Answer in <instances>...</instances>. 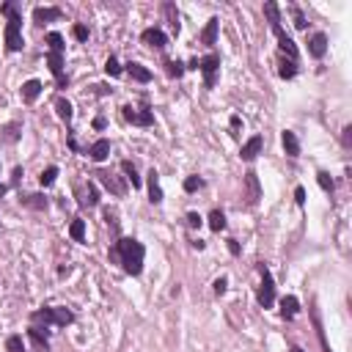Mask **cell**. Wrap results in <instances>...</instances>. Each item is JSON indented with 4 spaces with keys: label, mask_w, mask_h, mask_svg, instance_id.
Returning <instances> with one entry per match:
<instances>
[{
    "label": "cell",
    "mask_w": 352,
    "mask_h": 352,
    "mask_svg": "<svg viewBox=\"0 0 352 352\" xmlns=\"http://www.w3.org/2000/svg\"><path fill=\"white\" fill-rule=\"evenodd\" d=\"M143 245L138 242V239H132V237H124V239H118V242L110 248V259H116V261H121V267H124V273H130V275H140V270H143Z\"/></svg>",
    "instance_id": "obj_1"
},
{
    "label": "cell",
    "mask_w": 352,
    "mask_h": 352,
    "mask_svg": "<svg viewBox=\"0 0 352 352\" xmlns=\"http://www.w3.org/2000/svg\"><path fill=\"white\" fill-rule=\"evenodd\" d=\"M30 322H33V327H42V330H47L50 325L66 327L69 322H75V314L69 308H39V311H33Z\"/></svg>",
    "instance_id": "obj_2"
},
{
    "label": "cell",
    "mask_w": 352,
    "mask_h": 352,
    "mask_svg": "<svg viewBox=\"0 0 352 352\" xmlns=\"http://www.w3.org/2000/svg\"><path fill=\"white\" fill-rule=\"evenodd\" d=\"M259 273H261V289H259V303L261 308H270L275 303V284H273V275H270V270L259 264Z\"/></svg>",
    "instance_id": "obj_3"
},
{
    "label": "cell",
    "mask_w": 352,
    "mask_h": 352,
    "mask_svg": "<svg viewBox=\"0 0 352 352\" xmlns=\"http://www.w3.org/2000/svg\"><path fill=\"white\" fill-rule=\"evenodd\" d=\"M218 66H220V55H206V58H201L198 61V69L204 72V80H206V85H215V72H218Z\"/></svg>",
    "instance_id": "obj_4"
},
{
    "label": "cell",
    "mask_w": 352,
    "mask_h": 352,
    "mask_svg": "<svg viewBox=\"0 0 352 352\" xmlns=\"http://www.w3.org/2000/svg\"><path fill=\"white\" fill-rule=\"evenodd\" d=\"M6 44H9L11 52H20L25 42H22V33H20V22H9L6 25Z\"/></svg>",
    "instance_id": "obj_5"
},
{
    "label": "cell",
    "mask_w": 352,
    "mask_h": 352,
    "mask_svg": "<svg viewBox=\"0 0 352 352\" xmlns=\"http://www.w3.org/2000/svg\"><path fill=\"white\" fill-rule=\"evenodd\" d=\"M140 39H143V42H146L149 47H154V50H163V47L168 44V39H165V33H163L160 28H146Z\"/></svg>",
    "instance_id": "obj_6"
},
{
    "label": "cell",
    "mask_w": 352,
    "mask_h": 352,
    "mask_svg": "<svg viewBox=\"0 0 352 352\" xmlns=\"http://www.w3.org/2000/svg\"><path fill=\"white\" fill-rule=\"evenodd\" d=\"M245 187H248V204H256L261 198V187H259V176L253 171L245 173Z\"/></svg>",
    "instance_id": "obj_7"
},
{
    "label": "cell",
    "mask_w": 352,
    "mask_h": 352,
    "mask_svg": "<svg viewBox=\"0 0 352 352\" xmlns=\"http://www.w3.org/2000/svg\"><path fill=\"white\" fill-rule=\"evenodd\" d=\"M308 52L314 55V58H322V55L327 52V36H325V33H314V36H311Z\"/></svg>",
    "instance_id": "obj_8"
},
{
    "label": "cell",
    "mask_w": 352,
    "mask_h": 352,
    "mask_svg": "<svg viewBox=\"0 0 352 352\" xmlns=\"http://www.w3.org/2000/svg\"><path fill=\"white\" fill-rule=\"evenodd\" d=\"M259 151H261V135H253V138H251V140H248L245 146H242V151H239V157H242L245 163H251V160H253L256 154H259Z\"/></svg>",
    "instance_id": "obj_9"
},
{
    "label": "cell",
    "mask_w": 352,
    "mask_h": 352,
    "mask_svg": "<svg viewBox=\"0 0 352 352\" xmlns=\"http://www.w3.org/2000/svg\"><path fill=\"white\" fill-rule=\"evenodd\" d=\"M264 14H267V20H270V28H273V33H284V28H281V14H278V6L275 3H264Z\"/></svg>",
    "instance_id": "obj_10"
},
{
    "label": "cell",
    "mask_w": 352,
    "mask_h": 352,
    "mask_svg": "<svg viewBox=\"0 0 352 352\" xmlns=\"http://www.w3.org/2000/svg\"><path fill=\"white\" fill-rule=\"evenodd\" d=\"M149 198H151V204L163 201V187H160V176H157L154 168L149 171Z\"/></svg>",
    "instance_id": "obj_11"
},
{
    "label": "cell",
    "mask_w": 352,
    "mask_h": 352,
    "mask_svg": "<svg viewBox=\"0 0 352 352\" xmlns=\"http://www.w3.org/2000/svg\"><path fill=\"white\" fill-rule=\"evenodd\" d=\"M63 11L61 9H44V6H39V9L33 11V20L39 22V25H44V22H52V20H61Z\"/></svg>",
    "instance_id": "obj_12"
},
{
    "label": "cell",
    "mask_w": 352,
    "mask_h": 352,
    "mask_svg": "<svg viewBox=\"0 0 352 352\" xmlns=\"http://www.w3.org/2000/svg\"><path fill=\"white\" fill-rule=\"evenodd\" d=\"M97 176H99V179H102V185H105V187H108L113 196H124V185L116 179L113 173H108V171H99Z\"/></svg>",
    "instance_id": "obj_13"
},
{
    "label": "cell",
    "mask_w": 352,
    "mask_h": 352,
    "mask_svg": "<svg viewBox=\"0 0 352 352\" xmlns=\"http://www.w3.org/2000/svg\"><path fill=\"white\" fill-rule=\"evenodd\" d=\"M88 154H91V160H97V163H102L108 154H110V140L99 138L97 143H91V149H88Z\"/></svg>",
    "instance_id": "obj_14"
},
{
    "label": "cell",
    "mask_w": 352,
    "mask_h": 352,
    "mask_svg": "<svg viewBox=\"0 0 352 352\" xmlns=\"http://www.w3.org/2000/svg\"><path fill=\"white\" fill-rule=\"evenodd\" d=\"M281 140H284V149H286V154H289V157H297L300 154V140H297V135H294V132L286 130L281 135Z\"/></svg>",
    "instance_id": "obj_15"
},
{
    "label": "cell",
    "mask_w": 352,
    "mask_h": 352,
    "mask_svg": "<svg viewBox=\"0 0 352 352\" xmlns=\"http://www.w3.org/2000/svg\"><path fill=\"white\" fill-rule=\"evenodd\" d=\"M127 72H130V77L138 80V83H149L151 80V72L146 66H140V63H127Z\"/></svg>",
    "instance_id": "obj_16"
},
{
    "label": "cell",
    "mask_w": 352,
    "mask_h": 352,
    "mask_svg": "<svg viewBox=\"0 0 352 352\" xmlns=\"http://www.w3.org/2000/svg\"><path fill=\"white\" fill-rule=\"evenodd\" d=\"M297 311H300L297 297H292V294H289V297L281 300V316H284V319H292L294 314H297Z\"/></svg>",
    "instance_id": "obj_17"
},
{
    "label": "cell",
    "mask_w": 352,
    "mask_h": 352,
    "mask_svg": "<svg viewBox=\"0 0 352 352\" xmlns=\"http://www.w3.org/2000/svg\"><path fill=\"white\" fill-rule=\"evenodd\" d=\"M39 94H42V83H39V80H28V83L22 85V99L25 102H33Z\"/></svg>",
    "instance_id": "obj_18"
},
{
    "label": "cell",
    "mask_w": 352,
    "mask_h": 352,
    "mask_svg": "<svg viewBox=\"0 0 352 352\" xmlns=\"http://www.w3.org/2000/svg\"><path fill=\"white\" fill-rule=\"evenodd\" d=\"M47 63H50V72L58 80H63V55L61 52H50L47 55Z\"/></svg>",
    "instance_id": "obj_19"
},
{
    "label": "cell",
    "mask_w": 352,
    "mask_h": 352,
    "mask_svg": "<svg viewBox=\"0 0 352 352\" xmlns=\"http://www.w3.org/2000/svg\"><path fill=\"white\" fill-rule=\"evenodd\" d=\"M163 14H165V20H168V25L173 28V33H179V14H176V6L173 3H165L163 6Z\"/></svg>",
    "instance_id": "obj_20"
},
{
    "label": "cell",
    "mask_w": 352,
    "mask_h": 352,
    "mask_svg": "<svg viewBox=\"0 0 352 352\" xmlns=\"http://www.w3.org/2000/svg\"><path fill=\"white\" fill-rule=\"evenodd\" d=\"M218 25H220L218 20H209V22H206V28H204V33H201V42H204V44H215V39H218Z\"/></svg>",
    "instance_id": "obj_21"
},
{
    "label": "cell",
    "mask_w": 352,
    "mask_h": 352,
    "mask_svg": "<svg viewBox=\"0 0 352 352\" xmlns=\"http://www.w3.org/2000/svg\"><path fill=\"white\" fill-rule=\"evenodd\" d=\"M278 44H281V50L289 55V61L297 58V47H294V42H292V39L286 36V33H278Z\"/></svg>",
    "instance_id": "obj_22"
},
{
    "label": "cell",
    "mask_w": 352,
    "mask_h": 352,
    "mask_svg": "<svg viewBox=\"0 0 352 352\" xmlns=\"http://www.w3.org/2000/svg\"><path fill=\"white\" fill-rule=\"evenodd\" d=\"M121 171L127 173V179L132 182V187H140V176H138V171H135V165L130 163V160H124V163H121Z\"/></svg>",
    "instance_id": "obj_23"
},
{
    "label": "cell",
    "mask_w": 352,
    "mask_h": 352,
    "mask_svg": "<svg viewBox=\"0 0 352 352\" xmlns=\"http://www.w3.org/2000/svg\"><path fill=\"white\" fill-rule=\"evenodd\" d=\"M83 193H85V198H83V206H97V204H99V193H97V187H94L91 182L85 185Z\"/></svg>",
    "instance_id": "obj_24"
},
{
    "label": "cell",
    "mask_w": 352,
    "mask_h": 352,
    "mask_svg": "<svg viewBox=\"0 0 352 352\" xmlns=\"http://www.w3.org/2000/svg\"><path fill=\"white\" fill-rule=\"evenodd\" d=\"M22 204H25V206H30V209H47V198L44 196H25V198H22Z\"/></svg>",
    "instance_id": "obj_25"
},
{
    "label": "cell",
    "mask_w": 352,
    "mask_h": 352,
    "mask_svg": "<svg viewBox=\"0 0 352 352\" xmlns=\"http://www.w3.org/2000/svg\"><path fill=\"white\" fill-rule=\"evenodd\" d=\"M209 228L212 231H223V228H226V215H223L220 209H215L209 215Z\"/></svg>",
    "instance_id": "obj_26"
},
{
    "label": "cell",
    "mask_w": 352,
    "mask_h": 352,
    "mask_svg": "<svg viewBox=\"0 0 352 352\" xmlns=\"http://www.w3.org/2000/svg\"><path fill=\"white\" fill-rule=\"evenodd\" d=\"M278 75H281L284 80H292L294 75H297V66H294V61L281 58V69H278Z\"/></svg>",
    "instance_id": "obj_27"
},
{
    "label": "cell",
    "mask_w": 352,
    "mask_h": 352,
    "mask_svg": "<svg viewBox=\"0 0 352 352\" xmlns=\"http://www.w3.org/2000/svg\"><path fill=\"white\" fill-rule=\"evenodd\" d=\"M47 44H50V52H63V47H66V44H63V36L55 33V30H52V33H47Z\"/></svg>",
    "instance_id": "obj_28"
},
{
    "label": "cell",
    "mask_w": 352,
    "mask_h": 352,
    "mask_svg": "<svg viewBox=\"0 0 352 352\" xmlns=\"http://www.w3.org/2000/svg\"><path fill=\"white\" fill-rule=\"evenodd\" d=\"M69 234H72V239H77V242H83V239H85V223H83V220H72V226H69Z\"/></svg>",
    "instance_id": "obj_29"
},
{
    "label": "cell",
    "mask_w": 352,
    "mask_h": 352,
    "mask_svg": "<svg viewBox=\"0 0 352 352\" xmlns=\"http://www.w3.org/2000/svg\"><path fill=\"white\" fill-rule=\"evenodd\" d=\"M20 130H22V124L20 121H14V124H9V127H3V140H17L20 138Z\"/></svg>",
    "instance_id": "obj_30"
},
{
    "label": "cell",
    "mask_w": 352,
    "mask_h": 352,
    "mask_svg": "<svg viewBox=\"0 0 352 352\" xmlns=\"http://www.w3.org/2000/svg\"><path fill=\"white\" fill-rule=\"evenodd\" d=\"M165 72L171 77H182V75H185V63H182V61H165Z\"/></svg>",
    "instance_id": "obj_31"
},
{
    "label": "cell",
    "mask_w": 352,
    "mask_h": 352,
    "mask_svg": "<svg viewBox=\"0 0 352 352\" xmlns=\"http://www.w3.org/2000/svg\"><path fill=\"white\" fill-rule=\"evenodd\" d=\"M0 11L9 17V22H22V17H20V11H17V6H14V3H3V6H0Z\"/></svg>",
    "instance_id": "obj_32"
},
{
    "label": "cell",
    "mask_w": 352,
    "mask_h": 352,
    "mask_svg": "<svg viewBox=\"0 0 352 352\" xmlns=\"http://www.w3.org/2000/svg\"><path fill=\"white\" fill-rule=\"evenodd\" d=\"M55 108H58V116L63 118V121H72V105H69V102L66 99H58V102H55Z\"/></svg>",
    "instance_id": "obj_33"
},
{
    "label": "cell",
    "mask_w": 352,
    "mask_h": 352,
    "mask_svg": "<svg viewBox=\"0 0 352 352\" xmlns=\"http://www.w3.org/2000/svg\"><path fill=\"white\" fill-rule=\"evenodd\" d=\"M55 176H58V168H55V165H50V168H47V171H42V176H39V182H42L44 187H50L52 182H55Z\"/></svg>",
    "instance_id": "obj_34"
},
{
    "label": "cell",
    "mask_w": 352,
    "mask_h": 352,
    "mask_svg": "<svg viewBox=\"0 0 352 352\" xmlns=\"http://www.w3.org/2000/svg\"><path fill=\"white\" fill-rule=\"evenodd\" d=\"M316 182H319V187H322L325 193H333V179H330V173H327V171H319Z\"/></svg>",
    "instance_id": "obj_35"
},
{
    "label": "cell",
    "mask_w": 352,
    "mask_h": 352,
    "mask_svg": "<svg viewBox=\"0 0 352 352\" xmlns=\"http://www.w3.org/2000/svg\"><path fill=\"white\" fill-rule=\"evenodd\" d=\"M6 347H9V352H25V341H22V336H9Z\"/></svg>",
    "instance_id": "obj_36"
},
{
    "label": "cell",
    "mask_w": 352,
    "mask_h": 352,
    "mask_svg": "<svg viewBox=\"0 0 352 352\" xmlns=\"http://www.w3.org/2000/svg\"><path fill=\"white\" fill-rule=\"evenodd\" d=\"M201 187H204L201 176H187V179H185V190H187V193H196V190H201Z\"/></svg>",
    "instance_id": "obj_37"
},
{
    "label": "cell",
    "mask_w": 352,
    "mask_h": 352,
    "mask_svg": "<svg viewBox=\"0 0 352 352\" xmlns=\"http://www.w3.org/2000/svg\"><path fill=\"white\" fill-rule=\"evenodd\" d=\"M105 72H108L110 77H118V75H121V66H118V61L113 58V55L108 58V63H105Z\"/></svg>",
    "instance_id": "obj_38"
},
{
    "label": "cell",
    "mask_w": 352,
    "mask_h": 352,
    "mask_svg": "<svg viewBox=\"0 0 352 352\" xmlns=\"http://www.w3.org/2000/svg\"><path fill=\"white\" fill-rule=\"evenodd\" d=\"M138 124H140V127L154 124V116H151V110H143V113H138Z\"/></svg>",
    "instance_id": "obj_39"
},
{
    "label": "cell",
    "mask_w": 352,
    "mask_h": 352,
    "mask_svg": "<svg viewBox=\"0 0 352 352\" xmlns=\"http://www.w3.org/2000/svg\"><path fill=\"white\" fill-rule=\"evenodd\" d=\"M121 110H124V118H127V121L138 124V110H135L132 105H127V108H121Z\"/></svg>",
    "instance_id": "obj_40"
},
{
    "label": "cell",
    "mask_w": 352,
    "mask_h": 352,
    "mask_svg": "<svg viewBox=\"0 0 352 352\" xmlns=\"http://www.w3.org/2000/svg\"><path fill=\"white\" fill-rule=\"evenodd\" d=\"M72 33H75L77 42H85V39H88V28H85V25H75V30H72Z\"/></svg>",
    "instance_id": "obj_41"
},
{
    "label": "cell",
    "mask_w": 352,
    "mask_h": 352,
    "mask_svg": "<svg viewBox=\"0 0 352 352\" xmlns=\"http://www.w3.org/2000/svg\"><path fill=\"white\" fill-rule=\"evenodd\" d=\"M187 226H193V228L201 226V218H198V212H190V215H187Z\"/></svg>",
    "instance_id": "obj_42"
},
{
    "label": "cell",
    "mask_w": 352,
    "mask_h": 352,
    "mask_svg": "<svg viewBox=\"0 0 352 352\" xmlns=\"http://www.w3.org/2000/svg\"><path fill=\"white\" fill-rule=\"evenodd\" d=\"M294 25H297V28H306V17H303L300 9H294Z\"/></svg>",
    "instance_id": "obj_43"
},
{
    "label": "cell",
    "mask_w": 352,
    "mask_h": 352,
    "mask_svg": "<svg viewBox=\"0 0 352 352\" xmlns=\"http://www.w3.org/2000/svg\"><path fill=\"white\" fill-rule=\"evenodd\" d=\"M294 201H297L300 206L306 204V190H303V187H297V190H294Z\"/></svg>",
    "instance_id": "obj_44"
},
{
    "label": "cell",
    "mask_w": 352,
    "mask_h": 352,
    "mask_svg": "<svg viewBox=\"0 0 352 352\" xmlns=\"http://www.w3.org/2000/svg\"><path fill=\"white\" fill-rule=\"evenodd\" d=\"M226 292V278H218V281H215V294H223Z\"/></svg>",
    "instance_id": "obj_45"
},
{
    "label": "cell",
    "mask_w": 352,
    "mask_h": 352,
    "mask_svg": "<svg viewBox=\"0 0 352 352\" xmlns=\"http://www.w3.org/2000/svg\"><path fill=\"white\" fill-rule=\"evenodd\" d=\"M344 146H352V127H344Z\"/></svg>",
    "instance_id": "obj_46"
},
{
    "label": "cell",
    "mask_w": 352,
    "mask_h": 352,
    "mask_svg": "<svg viewBox=\"0 0 352 352\" xmlns=\"http://www.w3.org/2000/svg\"><path fill=\"white\" fill-rule=\"evenodd\" d=\"M105 118H102V116H97V118H94V127H97V130H105Z\"/></svg>",
    "instance_id": "obj_47"
},
{
    "label": "cell",
    "mask_w": 352,
    "mask_h": 352,
    "mask_svg": "<svg viewBox=\"0 0 352 352\" xmlns=\"http://www.w3.org/2000/svg\"><path fill=\"white\" fill-rule=\"evenodd\" d=\"M228 251L234 253V256L239 253V245H237V239H228Z\"/></svg>",
    "instance_id": "obj_48"
},
{
    "label": "cell",
    "mask_w": 352,
    "mask_h": 352,
    "mask_svg": "<svg viewBox=\"0 0 352 352\" xmlns=\"http://www.w3.org/2000/svg\"><path fill=\"white\" fill-rule=\"evenodd\" d=\"M20 179H22V168H14V185H17Z\"/></svg>",
    "instance_id": "obj_49"
},
{
    "label": "cell",
    "mask_w": 352,
    "mask_h": 352,
    "mask_svg": "<svg viewBox=\"0 0 352 352\" xmlns=\"http://www.w3.org/2000/svg\"><path fill=\"white\" fill-rule=\"evenodd\" d=\"M6 190H9V187H6V185H0V196H6Z\"/></svg>",
    "instance_id": "obj_50"
},
{
    "label": "cell",
    "mask_w": 352,
    "mask_h": 352,
    "mask_svg": "<svg viewBox=\"0 0 352 352\" xmlns=\"http://www.w3.org/2000/svg\"><path fill=\"white\" fill-rule=\"evenodd\" d=\"M292 352H306V349H300V347H292Z\"/></svg>",
    "instance_id": "obj_51"
}]
</instances>
